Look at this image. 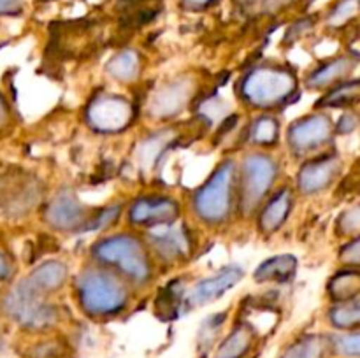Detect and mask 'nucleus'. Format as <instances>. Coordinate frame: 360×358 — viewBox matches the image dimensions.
Here are the masks:
<instances>
[{"mask_svg":"<svg viewBox=\"0 0 360 358\" xmlns=\"http://www.w3.org/2000/svg\"><path fill=\"white\" fill-rule=\"evenodd\" d=\"M336 350L347 357H360V332L348 333L336 339Z\"/></svg>","mask_w":360,"mask_h":358,"instance_id":"29","label":"nucleus"},{"mask_svg":"<svg viewBox=\"0 0 360 358\" xmlns=\"http://www.w3.org/2000/svg\"><path fill=\"white\" fill-rule=\"evenodd\" d=\"M330 133H333V125L327 116H309L290 128V146L297 153H308L323 146L330 139Z\"/></svg>","mask_w":360,"mask_h":358,"instance_id":"8","label":"nucleus"},{"mask_svg":"<svg viewBox=\"0 0 360 358\" xmlns=\"http://www.w3.org/2000/svg\"><path fill=\"white\" fill-rule=\"evenodd\" d=\"M241 279V270L239 269H225L224 272H220L218 276L210 277V279H204L197 284L192 290L188 297L190 305H202L206 302L214 300L217 297H220L221 293H225L227 288H231L232 284L238 283Z\"/></svg>","mask_w":360,"mask_h":358,"instance_id":"12","label":"nucleus"},{"mask_svg":"<svg viewBox=\"0 0 360 358\" xmlns=\"http://www.w3.org/2000/svg\"><path fill=\"white\" fill-rule=\"evenodd\" d=\"M341 258L345 262L352 263V265H360V237L352 241L348 246H345L343 251H341Z\"/></svg>","mask_w":360,"mask_h":358,"instance_id":"30","label":"nucleus"},{"mask_svg":"<svg viewBox=\"0 0 360 358\" xmlns=\"http://www.w3.org/2000/svg\"><path fill=\"white\" fill-rule=\"evenodd\" d=\"M290 2L294 0H239V4L250 13H273Z\"/></svg>","mask_w":360,"mask_h":358,"instance_id":"28","label":"nucleus"},{"mask_svg":"<svg viewBox=\"0 0 360 358\" xmlns=\"http://www.w3.org/2000/svg\"><path fill=\"white\" fill-rule=\"evenodd\" d=\"M295 260L292 256H278V258L269 260L257 270V279H288L294 272Z\"/></svg>","mask_w":360,"mask_h":358,"instance_id":"18","label":"nucleus"},{"mask_svg":"<svg viewBox=\"0 0 360 358\" xmlns=\"http://www.w3.org/2000/svg\"><path fill=\"white\" fill-rule=\"evenodd\" d=\"M23 9V0H0V16L2 14H18Z\"/></svg>","mask_w":360,"mask_h":358,"instance_id":"33","label":"nucleus"},{"mask_svg":"<svg viewBox=\"0 0 360 358\" xmlns=\"http://www.w3.org/2000/svg\"><path fill=\"white\" fill-rule=\"evenodd\" d=\"M330 319L340 329H352L360 326V297L350 298L348 302L341 304L340 307L333 309Z\"/></svg>","mask_w":360,"mask_h":358,"instance_id":"21","label":"nucleus"},{"mask_svg":"<svg viewBox=\"0 0 360 358\" xmlns=\"http://www.w3.org/2000/svg\"><path fill=\"white\" fill-rule=\"evenodd\" d=\"M83 218V209L74 199L72 193H60L51 202L48 209L49 223L55 225L56 228H72L79 225Z\"/></svg>","mask_w":360,"mask_h":358,"instance_id":"13","label":"nucleus"},{"mask_svg":"<svg viewBox=\"0 0 360 358\" xmlns=\"http://www.w3.org/2000/svg\"><path fill=\"white\" fill-rule=\"evenodd\" d=\"M360 9V0H341L329 16V23L333 27H341L347 23L350 18H354Z\"/></svg>","mask_w":360,"mask_h":358,"instance_id":"26","label":"nucleus"},{"mask_svg":"<svg viewBox=\"0 0 360 358\" xmlns=\"http://www.w3.org/2000/svg\"><path fill=\"white\" fill-rule=\"evenodd\" d=\"M357 100H360V79L343 83L341 86H338L333 93H329L326 98L320 100V105L345 107V105H350Z\"/></svg>","mask_w":360,"mask_h":358,"instance_id":"20","label":"nucleus"},{"mask_svg":"<svg viewBox=\"0 0 360 358\" xmlns=\"http://www.w3.org/2000/svg\"><path fill=\"white\" fill-rule=\"evenodd\" d=\"M355 126H357V116H355L354 112H348V114H345L343 118L340 119L338 130H340L341 133H348V132H352Z\"/></svg>","mask_w":360,"mask_h":358,"instance_id":"34","label":"nucleus"},{"mask_svg":"<svg viewBox=\"0 0 360 358\" xmlns=\"http://www.w3.org/2000/svg\"><path fill=\"white\" fill-rule=\"evenodd\" d=\"M274 174H276V165L271 158L262 157V154H253L246 158L245 190H243L246 209H253V206L262 199L264 193L273 185Z\"/></svg>","mask_w":360,"mask_h":358,"instance_id":"6","label":"nucleus"},{"mask_svg":"<svg viewBox=\"0 0 360 358\" xmlns=\"http://www.w3.org/2000/svg\"><path fill=\"white\" fill-rule=\"evenodd\" d=\"M4 309L11 318L20 321L21 325L34 326V329L51 325L55 319L53 307L42 304L39 300V295L25 283L18 284L13 293L4 300Z\"/></svg>","mask_w":360,"mask_h":358,"instance_id":"5","label":"nucleus"},{"mask_svg":"<svg viewBox=\"0 0 360 358\" xmlns=\"http://www.w3.org/2000/svg\"><path fill=\"white\" fill-rule=\"evenodd\" d=\"M6 116H7L6 104H4V100H2V98H0V126H2L4 121H6Z\"/></svg>","mask_w":360,"mask_h":358,"instance_id":"37","label":"nucleus"},{"mask_svg":"<svg viewBox=\"0 0 360 358\" xmlns=\"http://www.w3.org/2000/svg\"><path fill=\"white\" fill-rule=\"evenodd\" d=\"M333 295L340 300H350L360 293V274L359 272H343L334 277L330 284Z\"/></svg>","mask_w":360,"mask_h":358,"instance_id":"22","label":"nucleus"},{"mask_svg":"<svg viewBox=\"0 0 360 358\" xmlns=\"http://www.w3.org/2000/svg\"><path fill=\"white\" fill-rule=\"evenodd\" d=\"M116 214H118V207H111V209L102 211V213L98 214L97 218H94V220H91V223L86 225V228H101V227H104V225L111 223V221L115 220Z\"/></svg>","mask_w":360,"mask_h":358,"instance_id":"32","label":"nucleus"},{"mask_svg":"<svg viewBox=\"0 0 360 358\" xmlns=\"http://www.w3.org/2000/svg\"><path fill=\"white\" fill-rule=\"evenodd\" d=\"M323 351H326V343L320 337L311 336L295 343L283 358H323Z\"/></svg>","mask_w":360,"mask_h":358,"instance_id":"24","label":"nucleus"},{"mask_svg":"<svg viewBox=\"0 0 360 358\" xmlns=\"http://www.w3.org/2000/svg\"><path fill=\"white\" fill-rule=\"evenodd\" d=\"M183 6L186 9H192V11H200V9H206V7L213 6L217 0H181Z\"/></svg>","mask_w":360,"mask_h":358,"instance_id":"35","label":"nucleus"},{"mask_svg":"<svg viewBox=\"0 0 360 358\" xmlns=\"http://www.w3.org/2000/svg\"><path fill=\"white\" fill-rule=\"evenodd\" d=\"M232 183H234V167L224 164L206 186L197 193L195 207L206 221H221L231 211Z\"/></svg>","mask_w":360,"mask_h":358,"instance_id":"4","label":"nucleus"},{"mask_svg":"<svg viewBox=\"0 0 360 358\" xmlns=\"http://www.w3.org/2000/svg\"><path fill=\"white\" fill-rule=\"evenodd\" d=\"M67 276V269L58 262H49L46 265L39 267L34 274L30 276V279L23 281L30 290H34L35 293H46L48 290H55L60 284L63 283Z\"/></svg>","mask_w":360,"mask_h":358,"instance_id":"15","label":"nucleus"},{"mask_svg":"<svg viewBox=\"0 0 360 358\" xmlns=\"http://www.w3.org/2000/svg\"><path fill=\"white\" fill-rule=\"evenodd\" d=\"M164 137H165V133H162V135L150 137V139L144 140V142L141 144L139 151H137V157H139V161L143 167H146V168L153 167L155 161H157V158L160 157L164 142H167L169 140V139H164Z\"/></svg>","mask_w":360,"mask_h":358,"instance_id":"25","label":"nucleus"},{"mask_svg":"<svg viewBox=\"0 0 360 358\" xmlns=\"http://www.w3.org/2000/svg\"><path fill=\"white\" fill-rule=\"evenodd\" d=\"M341 168V161L336 157H326L319 161L306 165L299 175V185L304 193H316L327 188Z\"/></svg>","mask_w":360,"mask_h":358,"instance_id":"10","label":"nucleus"},{"mask_svg":"<svg viewBox=\"0 0 360 358\" xmlns=\"http://www.w3.org/2000/svg\"><path fill=\"white\" fill-rule=\"evenodd\" d=\"M79 298L91 314H112L125 304V290L112 276L91 270L79 281Z\"/></svg>","mask_w":360,"mask_h":358,"instance_id":"1","label":"nucleus"},{"mask_svg":"<svg viewBox=\"0 0 360 358\" xmlns=\"http://www.w3.org/2000/svg\"><path fill=\"white\" fill-rule=\"evenodd\" d=\"M108 70L111 76L118 77L122 81H130L137 76L139 70V58L134 51H123L116 55L111 62L108 63Z\"/></svg>","mask_w":360,"mask_h":358,"instance_id":"19","label":"nucleus"},{"mask_svg":"<svg viewBox=\"0 0 360 358\" xmlns=\"http://www.w3.org/2000/svg\"><path fill=\"white\" fill-rule=\"evenodd\" d=\"M292 206V199H290V193L288 192H281L273 202L267 206V209L264 211L262 214V228L266 232H274L283 220L287 218L288 211H290Z\"/></svg>","mask_w":360,"mask_h":358,"instance_id":"17","label":"nucleus"},{"mask_svg":"<svg viewBox=\"0 0 360 358\" xmlns=\"http://www.w3.org/2000/svg\"><path fill=\"white\" fill-rule=\"evenodd\" d=\"M132 109L129 102L118 97H101L91 104L88 121L94 128L102 132H116L129 125Z\"/></svg>","mask_w":360,"mask_h":358,"instance_id":"7","label":"nucleus"},{"mask_svg":"<svg viewBox=\"0 0 360 358\" xmlns=\"http://www.w3.org/2000/svg\"><path fill=\"white\" fill-rule=\"evenodd\" d=\"M295 79L281 69L253 70L243 84V93L255 105H274L283 102L294 91Z\"/></svg>","mask_w":360,"mask_h":358,"instance_id":"3","label":"nucleus"},{"mask_svg":"<svg viewBox=\"0 0 360 358\" xmlns=\"http://www.w3.org/2000/svg\"><path fill=\"white\" fill-rule=\"evenodd\" d=\"M95 255L102 262L118 265L127 276L139 281V283L148 279L150 265H148L146 255H144L139 242L129 235L105 239L95 248Z\"/></svg>","mask_w":360,"mask_h":358,"instance_id":"2","label":"nucleus"},{"mask_svg":"<svg viewBox=\"0 0 360 358\" xmlns=\"http://www.w3.org/2000/svg\"><path fill=\"white\" fill-rule=\"evenodd\" d=\"M250 346V332L246 329H238L221 344L218 358H241Z\"/></svg>","mask_w":360,"mask_h":358,"instance_id":"23","label":"nucleus"},{"mask_svg":"<svg viewBox=\"0 0 360 358\" xmlns=\"http://www.w3.org/2000/svg\"><path fill=\"white\" fill-rule=\"evenodd\" d=\"M341 225H343L345 232H355L360 228V206L355 207V209L348 211L347 214L341 220Z\"/></svg>","mask_w":360,"mask_h":358,"instance_id":"31","label":"nucleus"},{"mask_svg":"<svg viewBox=\"0 0 360 358\" xmlns=\"http://www.w3.org/2000/svg\"><path fill=\"white\" fill-rule=\"evenodd\" d=\"M11 274H13V265H11L9 260H7L6 256H4L2 253H0V281L7 279V277H9Z\"/></svg>","mask_w":360,"mask_h":358,"instance_id":"36","label":"nucleus"},{"mask_svg":"<svg viewBox=\"0 0 360 358\" xmlns=\"http://www.w3.org/2000/svg\"><path fill=\"white\" fill-rule=\"evenodd\" d=\"M278 135V125L274 119L271 118H262L257 121V125L253 126V139L260 144H269L274 142Z\"/></svg>","mask_w":360,"mask_h":358,"instance_id":"27","label":"nucleus"},{"mask_svg":"<svg viewBox=\"0 0 360 358\" xmlns=\"http://www.w3.org/2000/svg\"><path fill=\"white\" fill-rule=\"evenodd\" d=\"M188 98V84L186 83H174L169 84L167 88L157 93L151 104V111L157 116H171L178 112L185 105Z\"/></svg>","mask_w":360,"mask_h":358,"instance_id":"14","label":"nucleus"},{"mask_svg":"<svg viewBox=\"0 0 360 358\" xmlns=\"http://www.w3.org/2000/svg\"><path fill=\"white\" fill-rule=\"evenodd\" d=\"M178 216V206L165 199H143L134 204L130 218L134 223H171Z\"/></svg>","mask_w":360,"mask_h":358,"instance_id":"11","label":"nucleus"},{"mask_svg":"<svg viewBox=\"0 0 360 358\" xmlns=\"http://www.w3.org/2000/svg\"><path fill=\"white\" fill-rule=\"evenodd\" d=\"M150 239L164 258H179L190 249L188 234L178 225H157V228L150 232Z\"/></svg>","mask_w":360,"mask_h":358,"instance_id":"9","label":"nucleus"},{"mask_svg":"<svg viewBox=\"0 0 360 358\" xmlns=\"http://www.w3.org/2000/svg\"><path fill=\"white\" fill-rule=\"evenodd\" d=\"M354 67H355V62L352 58H347V56H343V58H336L333 60V62L327 63V65H323L320 70H316V72L311 76V79H309V84L319 88V86H326V84H330V83H336V81L343 79L345 76H348V74L354 70Z\"/></svg>","mask_w":360,"mask_h":358,"instance_id":"16","label":"nucleus"}]
</instances>
